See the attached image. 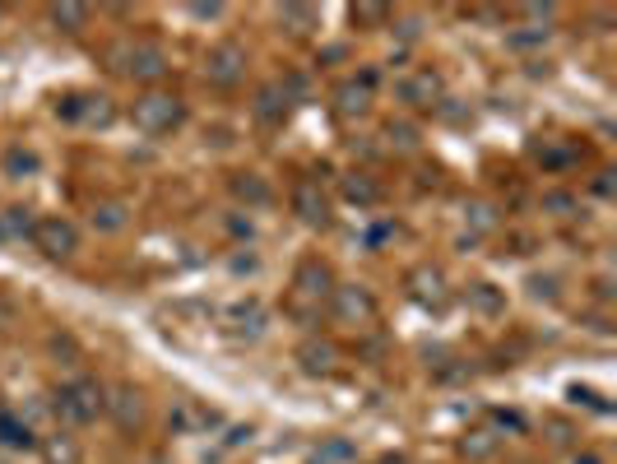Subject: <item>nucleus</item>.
Masks as SVG:
<instances>
[{"mask_svg":"<svg viewBox=\"0 0 617 464\" xmlns=\"http://www.w3.org/2000/svg\"><path fill=\"white\" fill-rule=\"evenodd\" d=\"M130 122L140 126L144 135H173V130L186 122V102H181L177 93L153 89V93H144V98H135Z\"/></svg>","mask_w":617,"mask_h":464,"instance_id":"nucleus-1","label":"nucleus"},{"mask_svg":"<svg viewBox=\"0 0 617 464\" xmlns=\"http://www.w3.org/2000/svg\"><path fill=\"white\" fill-rule=\"evenodd\" d=\"M112 65H116V75H126L135 84H159L173 65H167V51L163 47H153V42H126V47H116L112 51Z\"/></svg>","mask_w":617,"mask_h":464,"instance_id":"nucleus-2","label":"nucleus"},{"mask_svg":"<svg viewBox=\"0 0 617 464\" xmlns=\"http://www.w3.org/2000/svg\"><path fill=\"white\" fill-rule=\"evenodd\" d=\"M102 409H108V390H102L93 376H75L71 386L56 390V414L65 423H93Z\"/></svg>","mask_w":617,"mask_h":464,"instance_id":"nucleus-3","label":"nucleus"},{"mask_svg":"<svg viewBox=\"0 0 617 464\" xmlns=\"http://www.w3.org/2000/svg\"><path fill=\"white\" fill-rule=\"evenodd\" d=\"M204 79L214 89H237L247 79V47L242 42H214L204 51Z\"/></svg>","mask_w":617,"mask_h":464,"instance_id":"nucleus-4","label":"nucleus"},{"mask_svg":"<svg viewBox=\"0 0 617 464\" xmlns=\"http://www.w3.org/2000/svg\"><path fill=\"white\" fill-rule=\"evenodd\" d=\"M33 247H38L47 261H71V255L79 251V228L71 218H61V214L38 218V223H33Z\"/></svg>","mask_w":617,"mask_h":464,"instance_id":"nucleus-5","label":"nucleus"},{"mask_svg":"<svg viewBox=\"0 0 617 464\" xmlns=\"http://www.w3.org/2000/svg\"><path fill=\"white\" fill-rule=\"evenodd\" d=\"M330 293H335L330 265L316 261V255H306V261L298 265V274H293V298H298V306H325V302H330Z\"/></svg>","mask_w":617,"mask_h":464,"instance_id":"nucleus-6","label":"nucleus"},{"mask_svg":"<svg viewBox=\"0 0 617 464\" xmlns=\"http://www.w3.org/2000/svg\"><path fill=\"white\" fill-rule=\"evenodd\" d=\"M330 312H335V321H344V325H367L376 316V298H372V288H363V284H335Z\"/></svg>","mask_w":617,"mask_h":464,"instance_id":"nucleus-7","label":"nucleus"},{"mask_svg":"<svg viewBox=\"0 0 617 464\" xmlns=\"http://www.w3.org/2000/svg\"><path fill=\"white\" fill-rule=\"evenodd\" d=\"M122 432L130 437V432H140L144 427V418H149V404H144V394L135 390V386H116L112 394H108V409H102Z\"/></svg>","mask_w":617,"mask_h":464,"instance_id":"nucleus-8","label":"nucleus"},{"mask_svg":"<svg viewBox=\"0 0 617 464\" xmlns=\"http://www.w3.org/2000/svg\"><path fill=\"white\" fill-rule=\"evenodd\" d=\"M293 214L306 228H330V196L320 191V181H298L293 186Z\"/></svg>","mask_w":617,"mask_h":464,"instance_id":"nucleus-9","label":"nucleus"},{"mask_svg":"<svg viewBox=\"0 0 617 464\" xmlns=\"http://www.w3.org/2000/svg\"><path fill=\"white\" fill-rule=\"evenodd\" d=\"M408 293H414V302H423V306H445L451 288H445V274L437 265H418L408 274Z\"/></svg>","mask_w":617,"mask_h":464,"instance_id":"nucleus-10","label":"nucleus"},{"mask_svg":"<svg viewBox=\"0 0 617 464\" xmlns=\"http://www.w3.org/2000/svg\"><path fill=\"white\" fill-rule=\"evenodd\" d=\"M372 84H376L372 75L339 84V93H335V112L344 116V122H353V116H367V108H372Z\"/></svg>","mask_w":617,"mask_h":464,"instance_id":"nucleus-11","label":"nucleus"},{"mask_svg":"<svg viewBox=\"0 0 617 464\" xmlns=\"http://www.w3.org/2000/svg\"><path fill=\"white\" fill-rule=\"evenodd\" d=\"M441 75L437 71H414L404 84H400V98L408 102V108H432V102H441Z\"/></svg>","mask_w":617,"mask_h":464,"instance_id":"nucleus-12","label":"nucleus"},{"mask_svg":"<svg viewBox=\"0 0 617 464\" xmlns=\"http://www.w3.org/2000/svg\"><path fill=\"white\" fill-rule=\"evenodd\" d=\"M38 455L42 464H84V451H79V441L71 432H51L38 441Z\"/></svg>","mask_w":617,"mask_h":464,"instance_id":"nucleus-13","label":"nucleus"},{"mask_svg":"<svg viewBox=\"0 0 617 464\" xmlns=\"http://www.w3.org/2000/svg\"><path fill=\"white\" fill-rule=\"evenodd\" d=\"M228 186H232V196H237V200H247V204H269V200H274L269 181L261 177V172H232Z\"/></svg>","mask_w":617,"mask_h":464,"instance_id":"nucleus-14","label":"nucleus"},{"mask_svg":"<svg viewBox=\"0 0 617 464\" xmlns=\"http://www.w3.org/2000/svg\"><path fill=\"white\" fill-rule=\"evenodd\" d=\"M335 343L330 339H306L302 349H298V363H302V372H312V376H320V372H330L335 367Z\"/></svg>","mask_w":617,"mask_h":464,"instance_id":"nucleus-15","label":"nucleus"},{"mask_svg":"<svg viewBox=\"0 0 617 464\" xmlns=\"http://www.w3.org/2000/svg\"><path fill=\"white\" fill-rule=\"evenodd\" d=\"M47 14H51V28H56V33H84V28H89V20H93L89 5H71V0H65V5H51Z\"/></svg>","mask_w":617,"mask_h":464,"instance_id":"nucleus-16","label":"nucleus"},{"mask_svg":"<svg viewBox=\"0 0 617 464\" xmlns=\"http://www.w3.org/2000/svg\"><path fill=\"white\" fill-rule=\"evenodd\" d=\"M496 446H502V437L488 432V427H474V432L459 437V455H465V460H492Z\"/></svg>","mask_w":617,"mask_h":464,"instance_id":"nucleus-17","label":"nucleus"},{"mask_svg":"<svg viewBox=\"0 0 617 464\" xmlns=\"http://www.w3.org/2000/svg\"><path fill=\"white\" fill-rule=\"evenodd\" d=\"M469 306L478 316H502L506 312V293L496 284H474L469 288Z\"/></svg>","mask_w":617,"mask_h":464,"instance_id":"nucleus-18","label":"nucleus"},{"mask_svg":"<svg viewBox=\"0 0 617 464\" xmlns=\"http://www.w3.org/2000/svg\"><path fill=\"white\" fill-rule=\"evenodd\" d=\"M255 116H261V122H279V116H288V89H284V84H269V89H261Z\"/></svg>","mask_w":617,"mask_h":464,"instance_id":"nucleus-19","label":"nucleus"},{"mask_svg":"<svg viewBox=\"0 0 617 464\" xmlns=\"http://www.w3.org/2000/svg\"><path fill=\"white\" fill-rule=\"evenodd\" d=\"M344 196L353 204H376V200H381V186H376L367 172H349V177H344Z\"/></svg>","mask_w":617,"mask_h":464,"instance_id":"nucleus-20","label":"nucleus"},{"mask_svg":"<svg viewBox=\"0 0 617 464\" xmlns=\"http://www.w3.org/2000/svg\"><path fill=\"white\" fill-rule=\"evenodd\" d=\"M93 228H102V233H122V228H126V204H116V200L93 204Z\"/></svg>","mask_w":617,"mask_h":464,"instance_id":"nucleus-21","label":"nucleus"},{"mask_svg":"<svg viewBox=\"0 0 617 464\" xmlns=\"http://www.w3.org/2000/svg\"><path fill=\"white\" fill-rule=\"evenodd\" d=\"M279 24H288L293 33H306L316 24V10L312 5H279Z\"/></svg>","mask_w":617,"mask_h":464,"instance_id":"nucleus-22","label":"nucleus"},{"mask_svg":"<svg viewBox=\"0 0 617 464\" xmlns=\"http://www.w3.org/2000/svg\"><path fill=\"white\" fill-rule=\"evenodd\" d=\"M0 441H5V446H33V432H28L20 418L0 414Z\"/></svg>","mask_w":617,"mask_h":464,"instance_id":"nucleus-23","label":"nucleus"},{"mask_svg":"<svg viewBox=\"0 0 617 464\" xmlns=\"http://www.w3.org/2000/svg\"><path fill=\"white\" fill-rule=\"evenodd\" d=\"M5 172H10V177H28V172H38V153L10 149V153H5Z\"/></svg>","mask_w":617,"mask_h":464,"instance_id":"nucleus-24","label":"nucleus"},{"mask_svg":"<svg viewBox=\"0 0 617 464\" xmlns=\"http://www.w3.org/2000/svg\"><path fill=\"white\" fill-rule=\"evenodd\" d=\"M349 14H353V24H367V28H372V24H386V20H390V10H386V5H353Z\"/></svg>","mask_w":617,"mask_h":464,"instance_id":"nucleus-25","label":"nucleus"},{"mask_svg":"<svg viewBox=\"0 0 617 464\" xmlns=\"http://www.w3.org/2000/svg\"><path fill=\"white\" fill-rule=\"evenodd\" d=\"M469 223H474V233H492L496 228V210H492V204H469Z\"/></svg>","mask_w":617,"mask_h":464,"instance_id":"nucleus-26","label":"nucleus"},{"mask_svg":"<svg viewBox=\"0 0 617 464\" xmlns=\"http://www.w3.org/2000/svg\"><path fill=\"white\" fill-rule=\"evenodd\" d=\"M390 145H400V149H414V130H408V126H390Z\"/></svg>","mask_w":617,"mask_h":464,"instance_id":"nucleus-27","label":"nucleus"},{"mask_svg":"<svg viewBox=\"0 0 617 464\" xmlns=\"http://www.w3.org/2000/svg\"><path fill=\"white\" fill-rule=\"evenodd\" d=\"M525 14H529V20H543V24H553V5H525Z\"/></svg>","mask_w":617,"mask_h":464,"instance_id":"nucleus-28","label":"nucleus"},{"mask_svg":"<svg viewBox=\"0 0 617 464\" xmlns=\"http://www.w3.org/2000/svg\"><path fill=\"white\" fill-rule=\"evenodd\" d=\"M571 464H604V460H599V455H590V451H585V455H576Z\"/></svg>","mask_w":617,"mask_h":464,"instance_id":"nucleus-29","label":"nucleus"}]
</instances>
